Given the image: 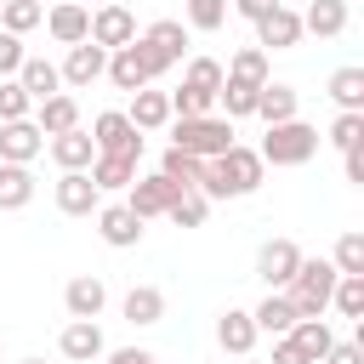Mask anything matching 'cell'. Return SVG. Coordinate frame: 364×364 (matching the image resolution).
I'll use <instances>...</instances> for the list:
<instances>
[{"label":"cell","mask_w":364,"mask_h":364,"mask_svg":"<svg viewBox=\"0 0 364 364\" xmlns=\"http://www.w3.org/2000/svg\"><path fill=\"white\" fill-rule=\"evenodd\" d=\"M267 182V165H262V154L256 148H245V142H233V148H222V154H210L205 165H199V193L216 205V199H245V193H256Z\"/></svg>","instance_id":"1"},{"label":"cell","mask_w":364,"mask_h":364,"mask_svg":"<svg viewBox=\"0 0 364 364\" xmlns=\"http://www.w3.org/2000/svg\"><path fill=\"white\" fill-rule=\"evenodd\" d=\"M318 125H307L301 114L296 119H279V125H267V136H262V165H273V171H290V165H307L313 154H318Z\"/></svg>","instance_id":"2"},{"label":"cell","mask_w":364,"mask_h":364,"mask_svg":"<svg viewBox=\"0 0 364 364\" xmlns=\"http://www.w3.org/2000/svg\"><path fill=\"white\" fill-rule=\"evenodd\" d=\"M336 262H324V256H301V267H296V279L284 284V296L296 301V318H324L330 313V290H336Z\"/></svg>","instance_id":"3"},{"label":"cell","mask_w":364,"mask_h":364,"mask_svg":"<svg viewBox=\"0 0 364 364\" xmlns=\"http://www.w3.org/2000/svg\"><path fill=\"white\" fill-rule=\"evenodd\" d=\"M136 51H142V63H148L154 80L171 74V68L188 57V23H182V17H159V23H148V28L136 34Z\"/></svg>","instance_id":"4"},{"label":"cell","mask_w":364,"mask_h":364,"mask_svg":"<svg viewBox=\"0 0 364 364\" xmlns=\"http://www.w3.org/2000/svg\"><path fill=\"white\" fill-rule=\"evenodd\" d=\"M171 148H182V154H193V159H210V154L233 148V119H222V114L171 119Z\"/></svg>","instance_id":"5"},{"label":"cell","mask_w":364,"mask_h":364,"mask_svg":"<svg viewBox=\"0 0 364 364\" xmlns=\"http://www.w3.org/2000/svg\"><path fill=\"white\" fill-rule=\"evenodd\" d=\"M91 142H97V154H114V159H136L142 165V131L125 119V108H102L91 119Z\"/></svg>","instance_id":"6"},{"label":"cell","mask_w":364,"mask_h":364,"mask_svg":"<svg viewBox=\"0 0 364 364\" xmlns=\"http://www.w3.org/2000/svg\"><path fill=\"white\" fill-rule=\"evenodd\" d=\"M91 222H97V239L102 245H114V250H131V245H142V216L125 205V199H102L97 210H91Z\"/></svg>","instance_id":"7"},{"label":"cell","mask_w":364,"mask_h":364,"mask_svg":"<svg viewBox=\"0 0 364 364\" xmlns=\"http://www.w3.org/2000/svg\"><path fill=\"white\" fill-rule=\"evenodd\" d=\"M102 68H108V51H102L97 40H80V46H68V57L57 63V74H63V91H91V85L102 80Z\"/></svg>","instance_id":"8"},{"label":"cell","mask_w":364,"mask_h":364,"mask_svg":"<svg viewBox=\"0 0 364 364\" xmlns=\"http://www.w3.org/2000/svg\"><path fill=\"white\" fill-rule=\"evenodd\" d=\"M91 40H97L102 51H119V46H131V40H136V17H131V6H119V0H102V6H91Z\"/></svg>","instance_id":"9"},{"label":"cell","mask_w":364,"mask_h":364,"mask_svg":"<svg viewBox=\"0 0 364 364\" xmlns=\"http://www.w3.org/2000/svg\"><path fill=\"white\" fill-rule=\"evenodd\" d=\"M296 267H301V245H296V239H267V245L256 250V279H262L267 290H284V284L296 279Z\"/></svg>","instance_id":"10"},{"label":"cell","mask_w":364,"mask_h":364,"mask_svg":"<svg viewBox=\"0 0 364 364\" xmlns=\"http://www.w3.org/2000/svg\"><path fill=\"white\" fill-rule=\"evenodd\" d=\"M46 154V131L34 125V114L28 119H0V159L6 165H34Z\"/></svg>","instance_id":"11"},{"label":"cell","mask_w":364,"mask_h":364,"mask_svg":"<svg viewBox=\"0 0 364 364\" xmlns=\"http://www.w3.org/2000/svg\"><path fill=\"white\" fill-rule=\"evenodd\" d=\"M51 199H57L63 216H91V210L102 205V188L91 182V171H63V176L51 182Z\"/></svg>","instance_id":"12"},{"label":"cell","mask_w":364,"mask_h":364,"mask_svg":"<svg viewBox=\"0 0 364 364\" xmlns=\"http://www.w3.org/2000/svg\"><path fill=\"white\" fill-rule=\"evenodd\" d=\"M176 193H188V188H176L171 176H159V171H154V176H136V182L125 188V205H131L142 222H154V216H165V210H171V199H176Z\"/></svg>","instance_id":"13"},{"label":"cell","mask_w":364,"mask_h":364,"mask_svg":"<svg viewBox=\"0 0 364 364\" xmlns=\"http://www.w3.org/2000/svg\"><path fill=\"white\" fill-rule=\"evenodd\" d=\"M57 353H63L68 364H97V358L108 353L102 324H97V318H68V324H63V336H57Z\"/></svg>","instance_id":"14"},{"label":"cell","mask_w":364,"mask_h":364,"mask_svg":"<svg viewBox=\"0 0 364 364\" xmlns=\"http://www.w3.org/2000/svg\"><path fill=\"white\" fill-rule=\"evenodd\" d=\"M46 34H51L57 46H80V40H91V6H80V0H57V6H46Z\"/></svg>","instance_id":"15"},{"label":"cell","mask_w":364,"mask_h":364,"mask_svg":"<svg viewBox=\"0 0 364 364\" xmlns=\"http://www.w3.org/2000/svg\"><path fill=\"white\" fill-rule=\"evenodd\" d=\"M256 46H262V51H296V46H301V11H290V6L279 0V6L256 23Z\"/></svg>","instance_id":"16"},{"label":"cell","mask_w":364,"mask_h":364,"mask_svg":"<svg viewBox=\"0 0 364 364\" xmlns=\"http://www.w3.org/2000/svg\"><path fill=\"white\" fill-rule=\"evenodd\" d=\"M46 154H51V165H57V171H85V165L97 159V142H91V131H85V125H74V131L46 136Z\"/></svg>","instance_id":"17"},{"label":"cell","mask_w":364,"mask_h":364,"mask_svg":"<svg viewBox=\"0 0 364 364\" xmlns=\"http://www.w3.org/2000/svg\"><path fill=\"white\" fill-rule=\"evenodd\" d=\"M63 307H68V318H102L108 284H102L97 273H74V279L63 284Z\"/></svg>","instance_id":"18"},{"label":"cell","mask_w":364,"mask_h":364,"mask_svg":"<svg viewBox=\"0 0 364 364\" xmlns=\"http://www.w3.org/2000/svg\"><path fill=\"white\" fill-rule=\"evenodd\" d=\"M256 341H262V330H256L250 307H228V313L216 318V347H222V353L245 358V353H256Z\"/></svg>","instance_id":"19"},{"label":"cell","mask_w":364,"mask_h":364,"mask_svg":"<svg viewBox=\"0 0 364 364\" xmlns=\"http://www.w3.org/2000/svg\"><path fill=\"white\" fill-rule=\"evenodd\" d=\"M102 80H108L114 91H142V85H154V74H148V63H142L136 40H131V46H119V51H108V68H102Z\"/></svg>","instance_id":"20"},{"label":"cell","mask_w":364,"mask_h":364,"mask_svg":"<svg viewBox=\"0 0 364 364\" xmlns=\"http://www.w3.org/2000/svg\"><path fill=\"white\" fill-rule=\"evenodd\" d=\"M347 23H353L347 0H307V11H301V34H318V40H341Z\"/></svg>","instance_id":"21"},{"label":"cell","mask_w":364,"mask_h":364,"mask_svg":"<svg viewBox=\"0 0 364 364\" xmlns=\"http://www.w3.org/2000/svg\"><path fill=\"white\" fill-rule=\"evenodd\" d=\"M125 119H131L142 136H148V131H165V125H171V97H165V91H154V85H142V91H131Z\"/></svg>","instance_id":"22"},{"label":"cell","mask_w":364,"mask_h":364,"mask_svg":"<svg viewBox=\"0 0 364 364\" xmlns=\"http://www.w3.org/2000/svg\"><path fill=\"white\" fill-rule=\"evenodd\" d=\"M119 313H125V324L148 330V324H159V318H165V290H159V284H131V290H125V301H119Z\"/></svg>","instance_id":"23"},{"label":"cell","mask_w":364,"mask_h":364,"mask_svg":"<svg viewBox=\"0 0 364 364\" xmlns=\"http://www.w3.org/2000/svg\"><path fill=\"white\" fill-rule=\"evenodd\" d=\"M296 108H301V97H296V85H284V80H267V85L256 91V119H262V125L296 119Z\"/></svg>","instance_id":"24"},{"label":"cell","mask_w":364,"mask_h":364,"mask_svg":"<svg viewBox=\"0 0 364 364\" xmlns=\"http://www.w3.org/2000/svg\"><path fill=\"white\" fill-rule=\"evenodd\" d=\"M34 125H40L46 136H57V131H74V125H80V97H74V91H57V97L34 102Z\"/></svg>","instance_id":"25"},{"label":"cell","mask_w":364,"mask_h":364,"mask_svg":"<svg viewBox=\"0 0 364 364\" xmlns=\"http://www.w3.org/2000/svg\"><path fill=\"white\" fill-rule=\"evenodd\" d=\"M17 85H23L34 102H46V97H57V91H63V74H57V63H51V57H23Z\"/></svg>","instance_id":"26"},{"label":"cell","mask_w":364,"mask_h":364,"mask_svg":"<svg viewBox=\"0 0 364 364\" xmlns=\"http://www.w3.org/2000/svg\"><path fill=\"white\" fill-rule=\"evenodd\" d=\"M250 318H256V330H262V336H284V330L296 324V301H290L284 290H267V296L250 307Z\"/></svg>","instance_id":"27"},{"label":"cell","mask_w":364,"mask_h":364,"mask_svg":"<svg viewBox=\"0 0 364 364\" xmlns=\"http://www.w3.org/2000/svg\"><path fill=\"white\" fill-rule=\"evenodd\" d=\"M34 193H40L34 171H28V165H6V159H0V210H23V205H34Z\"/></svg>","instance_id":"28"},{"label":"cell","mask_w":364,"mask_h":364,"mask_svg":"<svg viewBox=\"0 0 364 364\" xmlns=\"http://www.w3.org/2000/svg\"><path fill=\"white\" fill-rule=\"evenodd\" d=\"M324 91H330V102H336L341 114H364V68H358V63H347V68H336Z\"/></svg>","instance_id":"29"},{"label":"cell","mask_w":364,"mask_h":364,"mask_svg":"<svg viewBox=\"0 0 364 364\" xmlns=\"http://www.w3.org/2000/svg\"><path fill=\"white\" fill-rule=\"evenodd\" d=\"M296 347H301V358L307 364H318L324 353H330V341H336V330H330V318H296L290 330H284Z\"/></svg>","instance_id":"30"},{"label":"cell","mask_w":364,"mask_h":364,"mask_svg":"<svg viewBox=\"0 0 364 364\" xmlns=\"http://www.w3.org/2000/svg\"><path fill=\"white\" fill-rule=\"evenodd\" d=\"M85 171H91V182H97L102 193H125V188L136 182V159H114V154H97Z\"/></svg>","instance_id":"31"},{"label":"cell","mask_w":364,"mask_h":364,"mask_svg":"<svg viewBox=\"0 0 364 364\" xmlns=\"http://www.w3.org/2000/svg\"><path fill=\"white\" fill-rule=\"evenodd\" d=\"M222 74H228V80H245V85H267V80H273V68H267V51H262V46H239V51H233V63H228Z\"/></svg>","instance_id":"32"},{"label":"cell","mask_w":364,"mask_h":364,"mask_svg":"<svg viewBox=\"0 0 364 364\" xmlns=\"http://www.w3.org/2000/svg\"><path fill=\"white\" fill-rule=\"evenodd\" d=\"M256 91H262V85H245V80H228V74H222V91H216L222 119H250V114H256Z\"/></svg>","instance_id":"33"},{"label":"cell","mask_w":364,"mask_h":364,"mask_svg":"<svg viewBox=\"0 0 364 364\" xmlns=\"http://www.w3.org/2000/svg\"><path fill=\"white\" fill-rule=\"evenodd\" d=\"M330 307H336L341 318H358V324H364V273H341L336 290H330Z\"/></svg>","instance_id":"34"},{"label":"cell","mask_w":364,"mask_h":364,"mask_svg":"<svg viewBox=\"0 0 364 364\" xmlns=\"http://www.w3.org/2000/svg\"><path fill=\"white\" fill-rule=\"evenodd\" d=\"M40 23H46V0H6L0 6V28L6 34H28Z\"/></svg>","instance_id":"35"},{"label":"cell","mask_w":364,"mask_h":364,"mask_svg":"<svg viewBox=\"0 0 364 364\" xmlns=\"http://www.w3.org/2000/svg\"><path fill=\"white\" fill-rule=\"evenodd\" d=\"M182 23L199 34H216L228 23V0H182Z\"/></svg>","instance_id":"36"},{"label":"cell","mask_w":364,"mask_h":364,"mask_svg":"<svg viewBox=\"0 0 364 364\" xmlns=\"http://www.w3.org/2000/svg\"><path fill=\"white\" fill-rule=\"evenodd\" d=\"M199 165H205V159H193V154H182V148H165V154H159V176H171L176 188H199Z\"/></svg>","instance_id":"37"},{"label":"cell","mask_w":364,"mask_h":364,"mask_svg":"<svg viewBox=\"0 0 364 364\" xmlns=\"http://www.w3.org/2000/svg\"><path fill=\"white\" fill-rule=\"evenodd\" d=\"M176 228H205V216H210V199L199 193V188H188V193H176L171 199V210H165Z\"/></svg>","instance_id":"38"},{"label":"cell","mask_w":364,"mask_h":364,"mask_svg":"<svg viewBox=\"0 0 364 364\" xmlns=\"http://www.w3.org/2000/svg\"><path fill=\"white\" fill-rule=\"evenodd\" d=\"M182 85H188V91H205V97H216V91H222V63H216V57H188Z\"/></svg>","instance_id":"39"},{"label":"cell","mask_w":364,"mask_h":364,"mask_svg":"<svg viewBox=\"0 0 364 364\" xmlns=\"http://www.w3.org/2000/svg\"><path fill=\"white\" fill-rule=\"evenodd\" d=\"M336 154H347V148H358L364 142V114H336L330 119V136H324Z\"/></svg>","instance_id":"40"},{"label":"cell","mask_w":364,"mask_h":364,"mask_svg":"<svg viewBox=\"0 0 364 364\" xmlns=\"http://www.w3.org/2000/svg\"><path fill=\"white\" fill-rule=\"evenodd\" d=\"M28 114H34V97L17 85V74L0 80V119H28Z\"/></svg>","instance_id":"41"},{"label":"cell","mask_w":364,"mask_h":364,"mask_svg":"<svg viewBox=\"0 0 364 364\" xmlns=\"http://www.w3.org/2000/svg\"><path fill=\"white\" fill-rule=\"evenodd\" d=\"M330 262H336V273H364V233H341Z\"/></svg>","instance_id":"42"},{"label":"cell","mask_w":364,"mask_h":364,"mask_svg":"<svg viewBox=\"0 0 364 364\" xmlns=\"http://www.w3.org/2000/svg\"><path fill=\"white\" fill-rule=\"evenodd\" d=\"M23 57H28V51H23V34H6V28H0V80H11V74L23 68Z\"/></svg>","instance_id":"43"},{"label":"cell","mask_w":364,"mask_h":364,"mask_svg":"<svg viewBox=\"0 0 364 364\" xmlns=\"http://www.w3.org/2000/svg\"><path fill=\"white\" fill-rule=\"evenodd\" d=\"M318 364H364V341H330V353Z\"/></svg>","instance_id":"44"},{"label":"cell","mask_w":364,"mask_h":364,"mask_svg":"<svg viewBox=\"0 0 364 364\" xmlns=\"http://www.w3.org/2000/svg\"><path fill=\"white\" fill-rule=\"evenodd\" d=\"M273 6H279V0H228V11H233V17H245V23H262Z\"/></svg>","instance_id":"45"},{"label":"cell","mask_w":364,"mask_h":364,"mask_svg":"<svg viewBox=\"0 0 364 364\" xmlns=\"http://www.w3.org/2000/svg\"><path fill=\"white\" fill-rule=\"evenodd\" d=\"M341 171H347V182H353V188H364V142L341 154Z\"/></svg>","instance_id":"46"},{"label":"cell","mask_w":364,"mask_h":364,"mask_svg":"<svg viewBox=\"0 0 364 364\" xmlns=\"http://www.w3.org/2000/svg\"><path fill=\"white\" fill-rule=\"evenodd\" d=\"M267 364H307V358H301V347H296L290 336H273V358H267Z\"/></svg>","instance_id":"47"},{"label":"cell","mask_w":364,"mask_h":364,"mask_svg":"<svg viewBox=\"0 0 364 364\" xmlns=\"http://www.w3.org/2000/svg\"><path fill=\"white\" fill-rule=\"evenodd\" d=\"M102 358H108V364H159L148 347H114V353H102Z\"/></svg>","instance_id":"48"},{"label":"cell","mask_w":364,"mask_h":364,"mask_svg":"<svg viewBox=\"0 0 364 364\" xmlns=\"http://www.w3.org/2000/svg\"><path fill=\"white\" fill-rule=\"evenodd\" d=\"M239 364H262V358H250V353H245V358H239Z\"/></svg>","instance_id":"49"},{"label":"cell","mask_w":364,"mask_h":364,"mask_svg":"<svg viewBox=\"0 0 364 364\" xmlns=\"http://www.w3.org/2000/svg\"><path fill=\"white\" fill-rule=\"evenodd\" d=\"M80 6H102V0H80Z\"/></svg>","instance_id":"50"},{"label":"cell","mask_w":364,"mask_h":364,"mask_svg":"<svg viewBox=\"0 0 364 364\" xmlns=\"http://www.w3.org/2000/svg\"><path fill=\"white\" fill-rule=\"evenodd\" d=\"M23 364H46V358H23Z\"/></svg>","instance_id":"51"},{"label":"cell","mask_w":364,"mask_h":364,"mask_svg":"<svg viewBox=\"0 0 364 364\" xmlns=\"http://www.w3.org/2000/svg\"><path fill=\"white\" fill-rule=\"evenodd\" d=\"M0 6H6V0H0Z\"/></svg>","instance_id":"52"}]
</instances>
